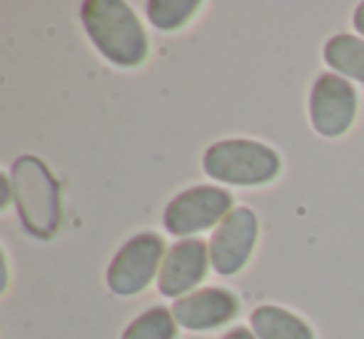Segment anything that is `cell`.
I'll use <instances>...</instances> for the list:
<instances>
[{
    "mask_svg": "<svg viewBox=\"0 0 364 339\" xmlns=\"http://www.w3.org/2000/svg\"><path fill=\"white\" fill-rule=\"evenodd\" d=\"M82 26L92 45L120 68L142 65L147 58V36L140 18L122 0H87L80 8Z\"/></svg>",
    "mask_w": 364,
    "mask_h": 339,
    "instance_id": "cell-1",
    "label": "cell"
},
{
    "mask_svg": "<svg viewBox=\"0 0 364 339\" xmlns=\"http://www.w3.org/2000/svg\"><path fill=\"white\" fill-rule=\"evenodd\" d=\"M11 190L18 205L23 227L33 237L48 240L60 227V185L50 167L33 155H23L13 162Z\"/></svg>",
    "mask_w": 364,
    "mask_h": 339,
    "instance_id": "cell-2",
    "label": "cell"
},
{
    "mask_svg": "<svg viewBox=\"0 0 364 339\" xmlns=\"http://www.w3.org/2000/svg\"><path fill=\"white\" fill-rule=\"evenodd\" d=\"M205 173L218 183L255 185L272 183L282 170V160L272 147L257 140H220L205 152Z\"/></svg>",
    "mask_w": 364,
    "mask_h": 339,
    "instance_id": "cell-3",
    "label": "cell"
},
{
    "mask_svg": "<svg viewBox=\"0 0 364 339\" xmlns=\"http://www.w3.org/2000/svg\"><path fill=\"white\" fill-rule=\"evenodd\" d=\"M165 242L155 232H140L127 240L107 267V287L120 297H132L142 292L157 274L160 262H165Z\"/></svg>",
    "mask_w": 364,
    "mask_h": 339,
    "instance_id": "cell-4",
    "label": "cell"
},
{
    "mask_svg": "<svg viewBox=\"0 0 364 339\" xmlns=\"http://www.w3.org/2000/svg\"><path fill=\"white\" fill-rule=\"evenodd\" d=\"M232 212V195L215 185H198L180 193L165 210V230L175 237H190L195 232L223 222Z\"/></svg>",
    "mask_w": 364,
    "mask_h": 339,
    "instance_id": "cell-5",
    "label": "cell"
},
{
    "mask_svg": "<svg viewBox=\"0 0 364 339\" xmlns=\"http://www.w3.org/2000/svg\"><path fill=\"white\" fill-rule=\"evenodd\" d=\"M357 117V90L342 75H319L309 95V120L322 137H339Z\"/></svg>",
    "mask_w": 364,
    "mask_h": 339,
    "instance_id": "cell-6",
    "label": "cell"
},
{
    "mask_svg": "<svg viewBox=\"0 0 364 339\" xmlns=\"http://www.w3.org/2000/svg\"><path fill=\"white\" fill-rule=\"evenodd\" d=\"M257 217L250 208H237L220 222L210 240V262L215 272L230 274L240 272L247 264L250 254L257 242Z\"/></svg>",
    "mask_w": 364,
    "mask_h": 339,
    "instance_id": "cell-7",
    "label": "cell"
},
{
    "mask_svg": "<svg viewBox=\"0 0 364 339\" xmlns=\"http://www.w3.org/2000/svg\"><path fill=\"white\" fill-rule=\"evenodd\" d=\"M208 264L213 262H210V244L205 240H180L167 249L160 277H157V287L165 297H185L205 279Z\"/></svg>",
    "mask_w": 364,
    "mask_h": 339,
    "instance_id": "cell-8",
    "label": "cell"
},
{
    "mask_svg": "<svg viewBox=\"0 0 364 339\" xmlns=\"http://www.w3.org/2000/svg\"><path fill=\"white\" fill-rule=\"evenodd\" d=\"M240 312V299L225 287H203L185 297L175 299L172 314L175 322L193 332H208L218 329L235 319Z\"/></svg>",
    "mask_w": 364,
    "mask_h": 339,
    "instance_id": "cell-9",
    "label": "cell"
},
{
    "mask_svg": "<svg viewBox=\"0 0 364 339\" xmlns=\"http://www.w3.org/2000/svg\"><path fill=\"white\" fill-rule=\"evenodd\" d=\"M250 324L257 339H314L312 327L304 319L274 304H262L255 309Z\"/></svg>",
    "mask_w": 364,
    "mask_h": 339,
    "instance_id": "cell-10",
    "label": "cell"
},
{
    "mask_svg": "<svg viewBox=\"0 0 364 339\" xmlns=\"http://www.w3.org/2000/svg\"><path fill=\"white\" fill-rule=\"evenodd\" d=\"M324 60L339 75L364 82V41L357 36H334L324 45Z\"/></svg>",
    "mask_w": 364,
    "mask_h": 339,
    "instance_id": "cell-11",
    "label": "cell"
},
{
    "mask_svg": "<svg viewBox=\"0 0 364 339\" xmlns=\"http://www.w3.org/2000/svg\"><path fill=\"white\" fill-rule=\"evenodd\" d=\"M177 322L172 309L152 307L125 329L122 339H175Z\"/></svg>",
    "mask_w": 364,
    "mask_h": 339,
    "instance_id": "cell-12",
    "label": "cell"
},
{
    "mask_svg": "<svg viewBox=\"0 0 364 339\" xmlns=\"http://www.w3.org/2000/svg\"><path fill=\"white\" fill-rule=\"evenodd\" d=\"M147 18L157 31H177L200 11L198 0H150Z\"/></svg>",
    "mask_w": 364,
    "mask_h": 339,
    "instance_id": "cell-13",
    "label": "cell"
},
{
    "mask_svg": "<svg viewBox=\"0 0 364 339\" xmlns=\"http://www.w3.org/2000/svg\"><path fill=\"white\" fill-rule=\"evenodd\" d=\"M223 339H257V334H255L252 329H247V327H235V329H230Z\"/></svg>",
    "mask_w": 364,
    "mask_h": 339,
    "instance_id": "cell-14",
    "label": "cell"
},
{
    "mask_svg": "<svg viewBox=\"0 0 364 339\" xmlns=\"http://www.w3.org/2000/svg\"><path fill=\"white\" fill-rule=\"evenodd\" d=\"M354 28H357L359 33L364 36V3H359L357 6V11H354Z\"/></svg>",
    "mask_w": 364,
    "mask_h": 339,
    "instance_id": "cell-15",
    "label": "cell"
}]
</instances>
